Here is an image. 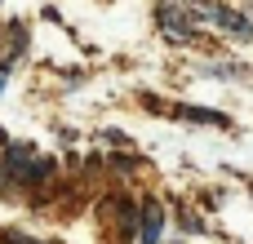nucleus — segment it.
<instances>
[{
    "label": "nucleus",
    "instance_id": "f257e3e1",
    "mask_svg": "<svg viewBox=\"0 0 253 244\" xmlns=\"http://www.w3.org/2000/svg\"><path fill=\"white\" fill-rule=\"evenodd\" d=\"M0 173H4V182H36V173H44V164H40L36 147L9 142V147L0 151Z\"/></svg>",
    "mask_w": 253,
    "mask_h": 244
},
{
    "label": "nucleus",
    "instance_id": "f03ea898",
    "mask_svg": "<svg viewBox=\"0 0 253 244\" xmlns=\"http://www.w3.org/2000/svg\"><path fill=\"white\" fill-rule=\"evenodd\" d=\"M160 31H165V40H191L196 36V18H191V4L182 0H169V4H160Z\"/></svg>",
    "mask_w": 253,
    "mask_h": 244
},
{
    "label": "nucleus",
    "instance_id": "7ed1b4c3",
    "mask_svg": "<svg viewBox=\"0 0 253 244\" xmlns=\"http://www.w3.org/2000/svg\"><path fill=\"white\" fill-rule=\"evenodd\" d=\"M160 231H165V213L156 204L142 209V231H138V244H160Z\"/></svg>",
    "mask_w": 253,
    "mask_h": 244
},
{
    "label": "nucleus",
    "instance_id": "20e7f679",
    "mask_svg": "<svg viewBox=\"0 0 253 244\" xmlns=\"http://www.w3.org/2000/svg\"><path fill=\"white\" fill-rule=\"evenodd\" d=\"M4 84H9V71H4V67H0V89H4Z\"/></svg>",
    "mask_w": 253,
    "mask_h": 244
}]
</instances>
